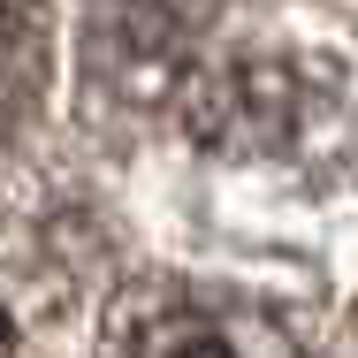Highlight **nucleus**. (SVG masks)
<instances>
[{
	"mask_svg": "<svg viewBox=\"0 0 358 358\" xmlns=\"http://www.w3.org/2000/svg\"><path fill=\"white\" fill-rule=\"evenodd\" d=\"M31 76H38V46H31V23L0 8V138H8V122L23 115V99H31Z\"/></svg>",
	"mask_w": 358,
	"mask_h": 358,
	"instance_id": "7ed1b4c3",
	"label": "nucleus"
},
{
	"mask_svg": "<svg viewBox=\"0 0 358 358\" xmlns=\"http://www.w3.org/2000/svg\"><path fill=\"white\" fill-rule=\"evenodd\" d=\"M107 358H297V336L282 313L229 297V289H145L115 313L107 328Z\"/></svg>",
	"mask_w": 358,
	"mask_h": 358,
	"instance_id": "f257e3e1",
	"label": "nucleus"
},
{
	"mask_svg": "<svg viewBox=\"0 0 358 358\" xmlns=\"http://www.w3.org/2000/svg\"><path fill=\"white\" fill-rule=\"evenodd\" d=\"M0 358H8V313H0Z\"/></svg>",
	"mask_w": 358,
	"mask_h": 358,
	"instance_id": "20e7f679",
	"label": "nucleus"
},
{
	"mask_svg": "<svg viewBox=\"0 0 358 358\" xmlns=\"http://www.w3.org/2000/svg\"><path fill=\"white\" fill-rule=\"evenodd\" d=\"M214 15V0H99L92 15V46L122 54V62H168L199 38V23Z\"/></svg>",
	"mask_w": 358,
	"mask_h": 358,
	"instance_id": "f03ea898",
	"label": "nucleus"
}]
</instances>
